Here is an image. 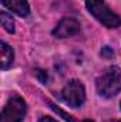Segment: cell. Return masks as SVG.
<instances>
[{
	"label": "cell",
	"instance_id": "2",
	"mask_svg": "<svg viewBox=\"0 0 121 122\" xmlns=\"http://www.w3.org/2000/svg\"><path fill=\"white\" fill-rule=\"evenodd\" d=\"M86 6L87 10L105 27L116 29L121 24V19L107 7L104 0H86Z\"/></svg>",
	"mask_w": 121,
	"mask_h": 122
},
{
	"label": "cell",
	"instance_id": "7",
	"mask_svg": "<svg viewBox=\"0 0 121 122\" xmlns=\"http://www.w3.org/2000/svg\"><path fill=\"white\" fill-rule=\"evenodd\" d=\"M1 68L7 70L9 67H11L13 60H14V53L13 48L10 46H7L6 43H1Z\"/></svg>",
	"mask_w": 121,
	"mask_h": 122
},
{
	"label": "cell",
	"instance_id": "12",
	"mask_svg": "<svg viewBox=\"0 0 121 122\" xmlns=\"http://www.w3.org/2000/svg\"><path fill=\"white\" fill-rule=\"evenodd\" d=\"M108 122H121L120 119H111V121H108Z\"/></svg>",
	"mask_w": 121,
	"mask_h": 122
},
{
	"label": "cell",
	"instance_id": "10",
	"mask_svg": "<svg viewBox=\"0 0 121 122\" xmlns=\"http://www.w3.org/2000/svg\"><path fill=\"white\" fill-rule=\"evenodd\" d=\"M34 74H36V75L43 81V82H46V81H47V74H46L44 71H41V70H36V71H34Z\"/></svg>",
	"mask_w": 121,
	"mask_h": 122
},
{
	"label": "cell",
	"instance_id": "8",
	"mask_svg": "<svg viewBox=\"0 0 121 122\" xmlns=\"http://www.w3.org/2000/svg\"><path fill=\"white\" fill-rule=\"evenodd\" d=\"M0 21L7 33H14V21H13L11 16H9L7 13L3 11V13H0Z\"/></svg>",
	"mask_w": 121,
	"mask_h": 122
},
{
	"label": "cell",
	"instance_id": "6",
	"mask_svg": "<svg viewBox=\"0 0 121 122\" xmlns=\"http://www.w3.org/2000/svg\"><path fill=\"white\" fill-rule=\"evenodd\" d=\"M1 3H3V6L7 7L10 11L19 14V16H22V17L27 16L29 11H30L27 0H1Z\"/></svg>",
	"mask_w": 121,
	"mask_h": 122
},
{
	"label": "cell",
	"instance_id": "3",
	"mask_svg": "<svg viewBox=\"0 0 121 122\" xmlns=\"http://www.w3.org/2000/svg\"><path fill=\"white\" fill-rule=\"evenodd\" d=\"M24 115H26V102L19 95H14L4 105L0 122H22Z\"/></svg>",
	"mask_w": 121,
	"mask_h": 122
},
{
	"label": "cell",
	"instance_id": "1",
	"mask_svg": "<svg viewBox=\"0 0 121 122\" xmlns=\"http://www.w3.org/2000/svg\"><path fill=\"white\" fill-rule=\"evenodd\" d=\"M97 92L104 98H111L121 91V70L118 67H110L95 81Z\"/></svg>",
	"mask_w": 121,
	"mask_h": 122
},
{
	"label": "cell",
	"instance_id": "11",
	"mask_svg": "<svg viewBox=\"0 0 121 122\" xmlns=\"http://www.w3.org/2000/svg\"><path fill=\"white\" fill-rule=\"evenodd\" d=\"M38 122H57V121L53 119V118H50V117H43V118H40Z\"/></svg>",
	"mask_w": 121,
	"mask_h": 122
},
{
	"label": "cell",
	"instance_id": "9",
	"mask_svg": "<svg viewBox=\"0 0 121 122\" xmlns=\"http://www.w3.org/2000/svg\"><path fill=\"white\" fill-rule=\"evenodd\" d=\"M101 56H103V57H108V58H110V57H113V56H114V51H113L110 47H104V48L101 50Z\"/></svg>",
	"mask_w": 121,
	"mask_h": 122
},
{
	"label": "cell",
	"instance_id": "4",
	"mask_svg": "<svg viewBox=\"0 0 121 122\" xmlns=\"http://www.w3.org/2000/svg\"><path fill=\"white\" fill-rule=\"evenodd\" d=\"M61 97L66 104H68L73 108H78L80 105H83V102L86 99V91L80 81L71 80L64 85V88L61 91Z\"/></svg>",
	"mask_w": 121,
	"mask_h": 122
},
{
	"label": "cell",
	"instance_id": "5",
	"mask_svg": "<svg viewBox=\"0 0 121 122\" xmlns=\"http://www.w3.org/2000/svg\"><path fill=\"white\" fill-rule=\"evenodd\" d=\"M78 30H80V23L76 19L67 17V19H63L56 26V29L53 30V36H56L57 38H66V37L74 36L76 33H78Z\"/></svg>",
	"mask_w": 121,
	"mask_h": 122
}]
</instances>
